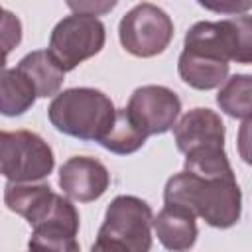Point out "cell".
Returning a JSON list of instances; mask_svg holds the SVG:
<instances>
[{
	"label": "cell",
	"mask_w": 252,
	"mask_h": 252,
	"mask_svg": "<svg viewBox=\"0 0 252 252\" xmlns=\"http://www.w3.org/2000/svg\"><path fill=\"white\" fill-rule=\"evenodd\" d=\"M163 203L181 207L215 228L234 226L242 213V193L236 177H201L181 171L167 179Z\"/></svg>",
	"instance_id": "1"
},
{
	"label": "cell",
	"mask_w": 252,
	"mask_h": 252,
	"mask_svg": "<svg viewBox=\"0 0 252 252\" xmlns=\"http://www.w3.org/2000/svg\"><path fill=\"white\" fill-rule=\"evenodd\" d=\"M112 100L98 89L75 87L53 96L47 116L55 130L85 140L100 142L114 120Z\"/></svg>",
	"instance_id": "2"
},
{
	"label": "cell",
	"mask_w": 252,
	"mask_h": 252,
	"mask_svg": "<svg viewBox=\"0 0 252 252\" xmlns=\"http://www.w3.org/2000/svg\"><path fill=\"white\" fill-rule=\"evenodd\" d=\"M183 49L248 65L252 61V20L242 14L220 22H197L185 33Z\"/></svg>",
	"instance_id": "3"
},
{
	"label": "cell",
	"mask_w": 252,
	"mask_h": 252,
	"mask_svg": "<svg viewBox=\"0 0 252 252\" xmlns=\"http://www.w3.org/2000/svg\"><path fill=\"white\" fill-rule=\"evenodd\" d=\"M55 165L53 150L35 132H0V175L14 183L43 181Z\"/></svg>",
	"instance_id": "4"
},
{
	"label": "cell",
	"mask_w": 252,
	"mask_h": 252,
	"mask_svg": "<svg viewBox=\"0 0 252 252\" xmlns=\"http://www.w3.org/2000/svg\"><path fill=\"white\" fill-rule=\"evenodd\" d=\"M106 41L104 24L98 18L71 14L57 22L51 32L47 51L67 73L85 59L96 55Z\"/></svg>",
	"instance_id": "5"
},
{
	"label": "cell",
	"mask_w": 252,
	"mask_h": 252,
	"mask_svg": "<svg viewBox=\"0 0 252 252\" xmlns=\"http://www.w3.org/2000/svg\"><path fill=\"white\" fill-rule=\"evenodd\" d=\"M122 47L136 57H154L173 39L171 18L152 2H142L124 14L118 26Z\"/></svg>",
	"instance_id": "6"
},
{
	"label": "cell",
	"mask_w": 252,
	"mask_h": 252,
	"mask_svg": "<svg viewBox=\"0 0 252 252\" xmlns=\"http://www.w3.org/2000/svg\"><path fill=\"white\" fill-rule=\"evenodd\" d=\"M154 213L146 201L134 195H118L110 201L98 236L126 246L130 252H150Z\"/></svg>",
	"instance_id": "7"
},
{
	"label": "cell",
	"mask_w": 252,
	"mask_h": 252,
	"mask_svg": "<svg viewBox=\"0 0 252 252\" xmlns=\"http://www.w3.org/2000/svg\"><path fill=\"white\" fill-rule=\"evenodd\" d=\"M126 110L146 136H156L165 134L175 126L181 112V100L167 87L144 85L130 94Z\"/></svg>",
	"instance_id": "8"
},
{
	"label": "cell",
	"mask_w": 252,
	"mask_h": 252,
	"mask_svg": "<svg viewBox=\"0 0 252 252\" xmlns=\"http://www.w3.org/2000/svg\"><path fill=\"white\" fill-rule=\"evenodd\" d=\"M110 173L102 161L91 156H73L59 167V187L67 199L91 203L104 195Z\"/></svg>",
	"instance_id": "9"
},
{
	"label": "cell",
	"mask_w": 252,
	"mask_h": 252,
	"mask_svg": "<svg viewBox=\"0 0 252 252\" xmlns=\"http://www.w3.org/2000/svg\"><path fill=\"white\" fill-rule=\"evenodd\" d=\"M175 146L181 154L224 148V124L211 108H191L173 126Z\"/></svg>",
	"instance_id": "10"
},
{
	"label": "cell",
	"mask_w": 252,
	"mask_h": 252,
	"mask_svg": "<svg viewBox=\"0 0 252 252\" xmlns=\"http://www.w3.org/2000/svg\"><path fill=\"white\" fill-rule=\"evenodd\" d=\"M152 228L163 248L171 252H185L197 240V222L195 217L173 205H163V209L154 217Z\"/></svg>",
	"instance_id": "11"
},
{
	"label": "cell",
	"mask_w": 252,
	"mask_h": 252,
	"mask_svg": "<svg viewBox=\"0 0 252 252\" xmlns=\"http://www.w3.org/2000/svg\"><path fill=\"white\" fill-rule=\"evenodd\" d=\"M228 67L230 63L226 61H219L187 49L181 51L177 61V71L181 81L199 91H211L220 87L228 77Z\"/></svg>",
	"instance_id": "12"
},
{
	"label": "cell",
	"mask_w": 252,
	"mask_h": 252,
	"mask_svg": "<svg viewBox=\"0 0 252 252\" xmlns=\"http://www.w3.org/2000/svg\"><path fill=\"white\" fill-rule=\"evenodd\" d=\"M33 87L35 94L41 98L59 94V89L65 81V71L51 57L47 49H37L20 59L16 67Z\"/></svg>",
	"instance_id": "13"
},
{
	"label": "cell",
	"mask_w": 252,
	"mask_h": 252,
	"mask_svg": "<svg viewBox=\"0 0 252 252\" xmlns=\"http://www.w3.org/2000/svg\"><path fill=\"white\" fill-rule=\"evenodd\" d=\"M53 197V191L43 181H30V183H14L8 181L4 187V203L6 207L24 217L28 224L43 211V207Z\"/></svg>",
	"instance_id": "14"
},
{
	"label": "cell",
	"mask_w": 252,
	"mask_h": 252,
	"mask_svg": "<svg viewBox=\"0 0 252 252\" xmlns=\"http://www.w3.org/2000/svg\"><path fill=\"white\" fill-rule=\"evenodd\" d=\"M35 98L32 83L18 69L0 71V114L20 116L33 106Z\"/></svg>",
	"instance_id": "15"
},
{
	"label": "cell",
	"mask_w": 252,
	"mask_h": 252,
	"mask_svg": "<svg viewBox=\"0 0 252 252\" xmlns=\"http://www.w3.org/2000/svg\"><path fill=\"white\" fill-rule=\"evenodd\" d=\"M148 136L146 132L134 122V118L128 114L126 108H118L114 112V120L108 128V132L102 136L98 142L104 150L118 154V156H128L138 152L146 144Z\"/></svg>",
	"instance_id": "16"
},
{
	"label": "cell",
	"mask_w": 252,
	"mask_h": 252,
	"mask_svg": "<svg viewBox=\"0 0 252 252\" xmlns=\"http://www.w3.org/2000/svg\"><path fill=\"white\" fill-rule=\"evenodd\" d=\"M250 93H252L250 75H232L219 89L217 104L220 106V110L224 114L246 122V120H250V114H252Z\"/></svg>",
	"instance_id": "17"
},
{
	"label": "cell",
	"mask_w": 252,
	"mask_h": 252,
	"mask_svg": "<svg viewBox=\"0 0 252 252\" xmlns=\"http://www.w3.org/2000/svg\"><path fill=\"white\" fill-rule=\"evenodd\" d=\"M22 41V22L12 12L4 10L0 18V53L8 57V53Z\"/></svg>",
	"instance_id": "18"
},
{
	"label": "cell",
	"mask_w": 252,
	"mask_h": 252,
	"mask_svg": "<svg viewBox=\"0 0 252 252\" xmlns=\"http://www.w3.org/2000/svg\"><path fill=\"white\" fill-rule=\"evenodd\" d=\"M75 14H81V16H91V18H94V16H100L102 12H106V10H112L114 6H116V2H69L67 4Z\"/></svg>",
	"instance_id": "19"
},
{
	"label": "cell",
	"mask_w": 252,
	"mask_h": 252,
	"mask_svg": "<svg viewBox=\"0 0 252 252\" xmlns=\"http://www.w3.org/2000/svg\"><path fill=\"white\" fill-rule=\"evenodd\" d=\"M91 252H130V250L126 246H122L120 242H116V240L96 236L94 244L91 246Z\"/></svg>",
	"instance_id": "20"
},
{
	"label": "cell",
	"mask_w": 252,
	"mask_h": 252,
	"mask_svg": "<svg viewBox=\"0 0 252 252\" xmlns=\"http://www.w3.org/2000/svg\"><path fill=\"white\" fill-rule=\"evenodd\" d=\"M2 69H6V57L0 53V71H2Z\"/></svg>",
	"instance_id": "21"
},
{
	"label": "cell",
	"mask_w": 252,
	"mask_h": 252,
	"mask_svg": "<svg viewBox=\"0 0 252 252\" xmlns=\"http://www.w3.org/2000/svg\"><path fill=\"white\" fill-rule=\"evenodd\" d=\"M2 14H4V8H2V6H0V18H2Z\"/></svg>",
	"instance_id": "22"
},
{
	"label": "cell",
	"mask_w": 252,
	"mask_h": 252,
	"mask_svg": "<svg viewBox=\"0 0 252 252\" xmlns=\"http://www.w3.org/2000/svg\"><path fill=\"white\" fill-rule=\"evenodd\" d=\"M30 252H32V250H30Z\"/></svg>",
	"instance_id": "23"
}]
</instances>
